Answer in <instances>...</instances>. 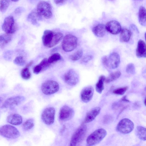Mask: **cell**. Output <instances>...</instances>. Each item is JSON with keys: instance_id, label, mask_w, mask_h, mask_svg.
I'll use <instances>...</instances> for the list:
<instances>
[{"instance_id": "cell-9", "label": "cell", "mask_w": 146, "mask_h": 146, "mask_svg": "<svg viewBox=\"0 0 146 146\" xmlns=\"http://www.w3.org/2000/svg\"><path fill=\"white\" fill-rule=\"evenodd\" d=\"M134 128L133 122L128 118L122 119L118 123L116 130L119 132L124 134H128L133 131Z\"/></svg>"}, {"instance_id": "cell-19", "label": "cell", "mask_w": 146, "mask_h": 146, "mask_svg": "<svg viewBox=\"0 0 146 146\" xmlns=\"http://www.w3.org/2000/svg\"><path fill=\"white\" fill-rule=\"evenodd\" d=\"M7 120L8 123L11 124L18 125L22 123L23 119L20 115L14 113L9 115L7 117Z\"/></svg>"}, {"instance_id": "cell-21", "label": "cell", "mask_w": 146, "mask_h": 146, "mask_svg": "<svg viewBox=\"0 0 146 146\" xmlns=\"http://www.w3.org/2000/svg\"><path fill=\"white\" fill-rule=\"evenodd\" d=\"M106 31L105 25L102 24L97 25L92 29V31L94 34L97 36L99 37L104 36Z\"/></svg>"}, {"instance_id": "cell-13", "label": "cell", "mask_w": 146, "mask_h": 146, "mask_svg": "<svg viewBox=\"0 0 146 146\" xmlns=\"http://www.w3.org/2000/svg\"><path fill=\"white\" fill-rule=\"evenodd\" d=\"M63 79L67 84L73 86L76 85L78 82L79 76L78 74L75 70L71 69L64 74Z\"/></svg>"}, {"instance_id": "cell-29", "label": "cell", "mask_w": 146, "mask_h": 146, "mask_svg": "<svg viewBox=\"0 0 146 146\" xmlns=\"http://www.w3.org/2000/svg\"><path fill=\"white\" fill-rule=\"evenodd\" d=\"M34 125V121L32 119H28L23 124V128L25 131H28Z\"/></svg>"}, {"instance_id": "cell-45", "label": "cell", "mask_w": 146, "mask_h": 146, "mask_svg": "<svg viewBox=\"0 0 146 146\" xmlns=\"http://www.w3.org/2000/svg\"><path fill=\"white\" fill-rule=\"evenodd\" d=\"M2 98L1 97H0V103L2 102Z\"/></svg>"}, {"instance_id": "cell-8", "label": "cell", "mask_w": 146, "mask_h": 146, "mask_svg": "<svg viewBox=\"0 0 146 146\" xmlns=\"http://www.w3.org/2000/svg\"><path fill=\"white\" fill-rule=\"evenodd\" d=\"M59 86L58 83L53 80H48L43 83L41 86L42 93L46 95L54 94L59 90Z\"/></svg>"}, {"instance_id": "cell-23", "label": "cell", "mask_w": 146, "mask_h": 146, "mask_svg": "<svg viewBox=\"0 0 146 146\" xmlns=\"http://www.w3.org/2000/svg\"><path fill=\"white\" fill-rule=\"evenodd\" d=\"M138 19L139 23L142 26H145L146 24V9L143 6L140 7L138 12Z\"/></svg>"}, {"instance_id": "cell-20", "label": "cell", "mask_w": 146, "mask_h": 146, "mask_svg": "<svg viewBox=\"0 0 146 146\" xmlns=\"http://www.w3.org/2000/svg\"><path fill=\"white\" fill-rule=\"evenodd\" d=\"M42 18L37 13L36 9L33 10L27 17L28 21L34 25H37L38 21L41 20Z\"/></svg>"}, {"instance_id": "cell-10", "label": "cell", "mask_w": 146, "mask_h": 146, "mask_svg": "<svg viewBox=\"0 0 146 146\" xmlns=\"http://www.w3.org/2000/svg\"><path fill=\"white\" fill-rule=\"evenodd\" d=\"M2 27V30L6 33L10 34L14 33L17 29L14 19L11 16L5 18Z\"/></svg>"}, {"instance_id": "cell-26", "label": "cell", "mask_w": 146, "mask_h": 146, "mask_svg": "<svg viewBox=\"0 0 146 146\" xmlns=\"http://www.w3.org/2000/svg\"><path fill=\"white\" fill-rule=\"evenodd\" d=\"M137 135L140 139L145 141L146 139V128L141 126H138L136 129Z\"/></svg>"}, {"instance_id": "cell-30", "label": "cell", "mask_w": 146, "mask_h": 146, "mask_svg": "<svg viewBox=\"0 0 146 146\" xmlns=\"http://www.w3.org/2000/svg\"><path fill=\"white\" fill-rule=\"evenodd\" d=\"M9 2L10 0H0V11L5 12L9 5Z\"/></svg>"}, {"instance_id": "cell-33", "label": "cell", "mask_w": 146, "mask_h": 146, "mask_svg": "<svg viewBox=\"0 0 146 146\" xmlns=\"http://www.w3.org/2000/svg\"><path fill=\"white\" fill-rule=\"evenodd\" d=\"M14 64L19 66H23L25 63V61L24 57L22 56H17L14 60Z\"/></svg>"}, {"instance_id": "cell-36", "label": "cell", "mask_w": 146, "mask_h": 146, "mask_svg": "<svg viewBox=\"0 0 146 146\" xmlns=\"http://www.w3.org/2000/svg\"><path fill=\"white\" fill-rule=\"evenodd\" d=\"M39 64L42 68V71L47 69L50 65V64L48 61L47 59L46 58H44Z\"/></svg>"}, {"instance_id": "cell-18", "label": "cell", "mask_w": 146, "mask_h": 146, "mask_svg": "<svg viewBox=\"0 0 146 146\" xmlns=\"http://www.w3.org/2000/svg\"><path fill=\"white\" fill-rule=\"evenodd\" d=\"M136 54L139 58L146 57V45L145 42L142 40H139L136 50Z\"/></svg>"}, {"instance_id": "cell-44", "label": "cell", "mask_w": 146, "mask_h": 146, "mask_svg": "<svg viewBox=\"0 0 146 146\" xmlns=\"http://www.w3.org/2000/svg\"><path fill=\"white\" fill-rule=\"evenodd\" d=\"M31 2H35L37 1L38 0H30Z\"/></svg>"}, {"instance_id": "cell-41", "label": "cell", "mask_w": 146, "mask_h": 146, "mask_svg": "<svg viewBox=\"0 0 146 146\" xmlns=\"http://www.w3.org/2000/svg\"><path fill=\"white\" fill-rule=\"evenodd\" d=\"M23 11V9L21 7H19L16 9L15 11V13L16 14H18L21 13Z\"/></svg>"}, {"instance_id": "cell-15", "label": "cell", "mask_w": 146, "mask_h": 146, "mask_svg": "<svg viewBox=\"0 0 146 146\" xmlns=\"http://www.w3.org/2000/svg\"><path fill=\"white\" fill-rule=\"evenodd\" d=\"M105 28L106 31L113 35L118 34L121 29L120 23L115 20H111L107 22Z\"/></svg>"}, {"instance_id": "cell-6", "label": "cell", "mask_w": 146, "mask_h": 146, "mask_svg": "<svg viewBox=\"0 0 146 146\" xmlns=\"http://www.w3.org/2000/svg\"><path fill=\"white\" fill-rule=\"evenodd\" d=\"M0 135L9 139H15L19 137L20 133L17 129L14 126L7 124L0 127Z\"/></svg>"}, {"instance_id": "cell-35", "label": "cell", "mask_w": 146, "mask_h": 146, "mask_svg": "<svg viewBox=\"0 0 146 146\" xmlns=\"http://www.w3.org/2000/svg\"><path fill=\"white\" fill-rule=\"evenodd\" d=\"M126 72L128 74H134L135 72V68L134 64L130 63L128 64L126 69Z\"/></svg>"}, {"instance_id": "cell-2", "label": "cell", "mask_w": 146, "mask_h": 146, "mask_svg": "<svg viewBox=\"0 0 146 146\" xmlns=\"http://www.w3.org/2000/svg\"><path fill=\"white\" fill-rule=\"evenodd\" d=\"M107 134L106 131L104 129L101 128L96 130L87 137V144L92 146L98 143L104 138Z\"/></svg>"}, {"instance_id": "cell-39", "label": "cell", "mask_w": 146, "mask_h": 146, "mask_svg": "<svg viewBox=\"0 0 146 146\" xmlns=\"http://www.w3.org/2000/svg\"><path fill=\"white\" fill-rule=\"evenodd\" d=\"M104 122L105 123H108L111 121L112 119V117L109 115L105 116L104 118Z\"/></svg>"}, {"instance_id": "cell-37", "label": "cell", "mask_w": 146, "mask_h": 146, "mask_svg": "<svg viewBox=\"0 0 146 146\" xmlns=\"http://www.w3.org/2000/svg\"><path fill=\"white\" fill-rule=\"evenodd\" d=\"M42 71V68L39 64L36 65L33 68V72L36 74H38Z\"/></svg>"}, {"instance_id": "cell-31", "label": "cell", "mask_w": 146, "mask_h": 146, "mask_svg": "<svg viewBox=\"0 0 146 146\" xmlns=\"http://www.w3.org/2000/svg\"><path fill=\"white\" fill-rule=\"evenodd\" d=\"M21 75L22 78L26 80L30 79L31 77V74L28 68L26 67L21 70Z\"/></svg>"}, {"instance_id": "cell-16", "label": "cell", "mask_w": 146, "mask_h": 146, "mask_svg": "<svg viewBox=\"0 0 146 146\" xmlns=\"http://www.w3.org/2000/svg\"><path fill=\"white\" fill-rule=\"evenodd\" d=\"M94 92V89L91 86H88L84 88L82 90L81 98L84 102L87 103L92 99Z\"/></svg>"}, {"instance_id": "cell-43", "label": "cell", "mask_w": 146, "mask_h": 146, "mask_svg": "<svg viewBox=\"0 0 146 146\" xmlns=\"http://www.w3.org/2000/svg\"><path fill=\"white\" fill-rule=\"evenodd\" d=\"M126 96H124L122 99V100L125 101V102H129V101L127 100L126 98Z\"/></svg>"}, {"instance_id": "cell-11", "label": "cell", "mask_w": 146, "mask_h": 146, "mask_svg": "<svg viewBox=\"0 0 146 146\" xmlns=\"http://www.w3.org/2000/svg\"><path fill=\"white\" fill-rule=\"evenodd\" d=\"M55 110L53 107H49L45 108L41 114V119L45 124L50 125L54 121Z\"/></svg>"}, {"instance_id": "cell-22", "label": "cell", "mask_w": 146, "mask_h": 146, "mask_svg": "<svg viewBox=\"0 0 146 146\" xmlns=\"http://www.w3.org/2000/svg\"><path fill=\"white\" fill-rule=\"evenodd\" d=\"M119 36V40L122 42H128L131 36V32L129 30L124 28L121 29Z\"/></svg>"}, {"instance_id": "cell-34", "label": "cell", "mask_w": 146, "mask_h": 146, "mask_svg": "<svg viewBox=\"0 0 146 146\" xmlns=\"http://www.w3.org/2000/svg\"><path fill=\"white\" fill-rule=\"evenodd\" d=\"M127 89V86L118 88L114 90L113 91V93L117 95H123L125 93Z\"/></svg>"}, {"instance_id": "cell-12", "label": "cell", "mask_w": 146, "mask_h": 146, "mask_svg": "<svg viewBox=\"0 0 146 146\" xmlns=\"http://www.w3.org/2000/svg\"><path fill=\"white\" fill-rule=\"evenodd\" d=\"M25 98L23 96H18L10 97L7 99L2 104V108H11L17 106L23 102Z\"/></svg>"}, {"instance_id": "cell-7", "label": "cell", "mask_w": 146, "mask_h": 146, "mask_svg": "<svg viewBox=\"0 0 146 146\" xmlns=\"http://www.w3.org/2000/svg\"><path fill=\"white\" fill-rule=\"evenodd\" d=\"M77 44L78 39L76 36L71 34H68L63 38L62 48L65 52H70L76 47Z\"/></svg>"}, {"instance_id": "cell-24", "label": "cell", "mask_w": 146, "mask_h": 146, "mask_svg": "<svg viewBox=\"0 0 146 146\" xmlns=\"http://www.w3.org/2000/svg\"><path fill=\"white\" fill-rule=\"evenodd\" d=\"M11 36L10 34L5 33L0 35V47L4 48L11 40Z\"/></svg>"}, {"instance_id": "cell-4", "label": "cell", "mask_w": 146, "mask_h": 146, "mask_svg": "<svg viewBox=\"0 0 146 146\" xmlns=\"http://www.w3.org/2000/svg\"><path fill=\"white\" fill-rule=\"evenodd\" d=\"M102 61L103 64L108 68L114 69L117 68L119 64L120 56L117 53L113 52L108 56H103Z\"/></svg>"}, {"instance_id": "cell-1", "label": "cell", "mask_w": 146, "mask_h": 146, "mask_svg": "<svg viewBox=\"0 0 146 146\" xmlns=\"http://www.w3.org/2000/svg\"><path fill=\"white\" fill-rule=\"evenodd\" d=\"M63 34L59 32H54L51 30H45L42 37L44 45L51 48L58 44L62 39Z\"/></svg>"}, {"instance_id": "cell-40", "label": "cell", "mask_w": 146, "mask_h": 146, "mask_svg": "<svg viewBox=\"0 0 146 146\" xmlns=\"http://www.w3.org/2000/svg\"><path fill=\"white\" fill-rule=\"evenodd\" d=\"M70 0H54V1L57 5L63 4Z\"/></svg>"}, {"instance_id": "cell-48", "label": "cell", "mask_w": 146, "mask_h": 146, "mask_svg": "<svg viewBox=\"0 0 146 146\" xmlns=\"http://www.w3.org/2000/svg\"></svg>"}, {"instance_id": "cell-32", "label": "cell", "mask_w": 146, "mask_h": 146, "mask_svg": "<svg viewBox=\"0 0 146 146\" xmlns=\"http://www.w3.org/2000/svg\"><path fill=\"white\" fill-rule=\"evenodd\" d=\"M61 59L60 55L58 53H56L53 54L50 56L48 59L47 60L50 64L55 62Z\"/></svg>"}, {"instance_id": "cell-27", "label": "cell", "mask_w": 146, "mask_h": 146, "mask_svg": "<svg viewBox=\"0 0 146 146\" xmlns=\"http://www.w3.org/2000/svg\"><path fill=\"white\" fill-rule=\"evenodd\" d=\"M121 73L120 71H117L110 74L105 79V82L109 83L118 79L121 76Z\"/></svg>"}, {"instance_id": "cell-3", "label": "cell", "mask_w": 146, "mask_h": 146, "mask_svg": "<svg viewBox=\"0 0 146 146\" xmlns=\"http://www.w3.org/2000/svg\"><path fill=\"white\" fill-rule=\"evenodd\" d=\"M87 127L82 123L73 135L70 142V145L75 146L80 144L83 141L87 133Z\"/></svg>"}, {"instance_id": "cell-28", "label": "cell", "mask_w": 146, "mask_h": 146, "mask_svg": "<svg viewBox=\"0 0 146 146\" xmlns=\"http://www.w3.org/2000/svg\"><path fill=\"white\" fill-rule=\"evenodd\" d=\"M83 51L82 49H80L75 53L70 56V58L72 60L76 61L78 60L82 56Z\"/></svg>"}, {"instance_id": "cell-46", "label": "cell", "mask_w": 146, "mask_h": 146, "mask_svg": "<svg viewBox=\"0 0 146 146\" xmlns=\"http://www.w3.org/2000/svg\"><path fill=\"white\" fill-rule=\"evenodd\" d=\"M145 101H146V98H145V100H144V104L145 105V106L146 105V104H145V103H146V102H145Z\"/></svg>"}, {"instance_id": "cell-5", "label": "cell", "mask_w": 146, "mask_h": 146, "mask_svg": "<svg viewBox=\"0 0 146 146\" xmlns=\"http://www.w3.org/2000/svg\"><path fill=\"white\" fill-rule=\"evenodd\" d=\"M36 10L39 15L42 18L49 19L52 16V8L48 2L43 1H40L38 3Z\"/></svg>"}, {"instance_id": "cell-14", "label": "cell", "mask_w": 146, "mask_h": 146, "mask_svg": "<svg viewBox=\"0 0 146 146\" xmlns=\"http://www.w3.org/2000/svg\"><path fill=\"white\" fill-rule=\"evenodd\" d=\"M74 114L73 110L66 105L60 108L59 113V119L62 121H65L70 119Z\"/></svg>"}, {"instance_id": "cell-17", "label": "cell", "mask_w": 146, "mask_h": 146, "mask_svg": "<svg viewBox=\"0 0 146 146\" xmlns=\"http://www.w3.org/2000/svg\"><path fill=\"white\" fill-rule=\"evenodd\" d=\"M100 110L101 108L99 107L91 109L86 113L83 123H88L92 121L99 114Z\"/></svg>"}, {"instance_id": "cell-42", "label": "cell", "mask_w": 146, "mask_h": 146, "mask_svg": "<svg viewBox=\"0 0 146 146\" xmlns=\"http://www.w3.org/2000/svg\"><path fill=\"white\" fill-rule=\"evenodd\" d=\"M33 61H30L29 63H28L26 66V67L28 68L31 66L33 63Z\"/></svg>"}, {"instance_id": "cell-25", "label": "cell", "mask_w": 146, "mask_h": 146, "mask_svg": "<svg viewBox=\"0 0 146 146\" xmlns=\"http://www.w3.org/2000/svg\"><path fill=\"white\" fill-rule=\"evenodd\" d=\"M105 76L102 75L99 78L98 80L96 85V91L101 94L104 89V83L105 82Z\"/></svg>"}, {"instance_id": "cell-38", "label": "cell", "mask_w": 146, "mask_h": 146, "mask_svg": "<svg viewBox=\"0 0 146 146\" xmlns=\"http://www.w3.org/2000/svg\"><path fill=\"white\" fill-rule=\"evenodd\" d=\"M92 58L91 55H87L85 56L82 59V61L84 63H87Z\"/></svg>"}, {"instance_id": "cell-47", "label": "cell", "mask_w": 146, "mask_h": 146, "mask_svg": "<svg viewBox=\"0 0 146 146\" xmlns=\"http://www.w3.org/2000/svg\"><path fill=\"white\" fill-rule=\"evenodd\" d=\"M13 2H16L17 1H18L19 0H11Z\"/></svg>"}]
</instances>
